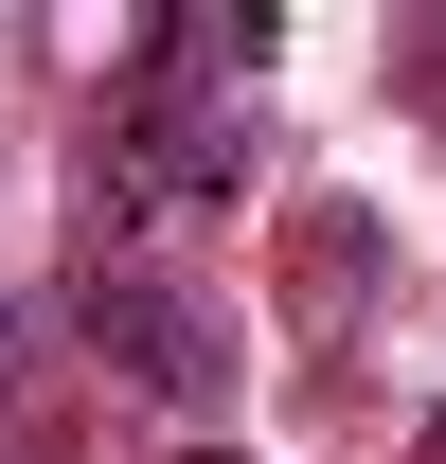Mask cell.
I'll return each instance as SVG.
<instances>
[{
	"label": "cell",
	"mask_w": 446,
	"mask_h": 464,
	"mask_svg": "<svg viewBox=\"0 0 446 464\" xmlns=\"http://www.w3.org/2000/svg\"><path fill=\"white\" fill-rule=\"evenodd\" d=\"M90 340H108L125 375H143V393H179V411H215V393H232V357H215V322H179V304H161V286H125V268L90 286Z\"/></svg>",
	"instance_id": "cell-1"
}]
</instances>
